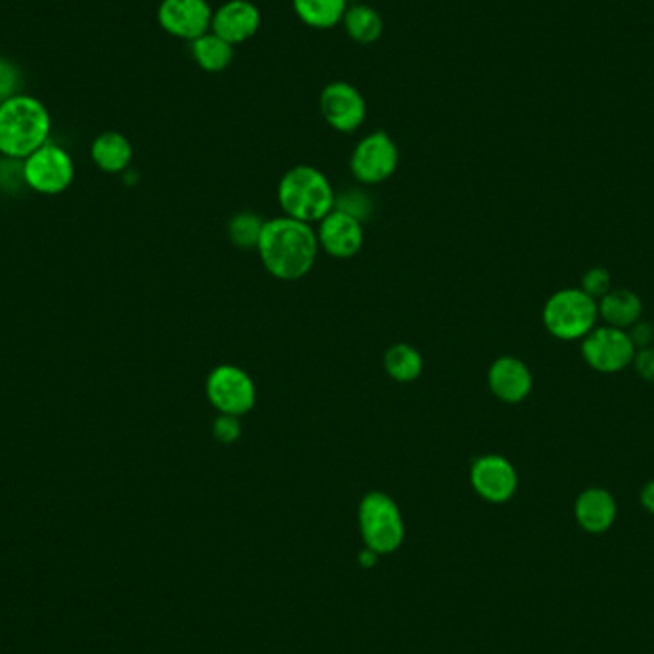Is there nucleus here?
Returning <instances> with one entry per match:
<instances>
[{
  "label": "nucleus",
  "instance_id": "obj_20",
  "mask_svg": "<svg viewBox=\"0 0 654 654\" xmlns=\"http://www.w3.org/2000/svg\"><path fill=\"white\" fill-rule=\"evenodd\" d=\"M296 18L312 29H331L343 21L349 0H291Z\"/></svg>",
  "mask_w": 654,
  "mask_h": 654
},
{
  "label": "nucleus",
  "instance_id": "obj_21",
  "mask_svg": "<svg viewBox=\"0 0 654 654\" xmlns=\"http://www.w3.org/2000/svg\"><path fill=\"white\" fill-rule=\"evenodd\" d=\"M344 31L351 37L352 41L359 44H373L381 39L383 34V18L378 10L368 4H354L346 8L343 21Z\"/></svg>",
  "mask_w": 654,
  "mask_h": 654
},
{
  "label": "nucleus",
  "instance_id": "obj_19",
  "mask_svg": "<svg viewBox=\"0 0 654 654\" xmlns=\"http://www.w3.org/2000/svg\"><path fill=\"white\" fill-rule=\"evenodd\" d=\"M234 49L235 47L213 31H207L190 42L193 62L207 73H222L224 69L230 68L234 62Z\"/></svg>",
  "mask_w": 654,
  "mask_h": 654
},
{
  "label": "nucleus",
  "instance_id": "obj_27",
  "mask_svg": "<svg viewBox=\"0 0 654 654\" xmlns=\"http://www.w3.org/2000/svg\"><path fill=\"white\" fill-rule=\"evenodd\" d=\"M632 365L643 381L654 385V344L645 346V349H637Z\"/></svg>",
  "mask_w": 654,
  "mask_h": 654
},
{
  "label": "nucleus",
  "instance_id": "obj_2",
  "mask_svg": "<svg viewBox=\"0 0 654 654\" xmlns=\"http://www.w3.org/2000/svg\"><path fill=\"white\" fill-rule=\"evenodd\" d=\"M52 119L39 98L16 94L0 103V153L28 159L49 142Z\"/></svg>",
  "mask_w": 654,
  "mask_h": 654
},
{
  "label": "nucleus",
  "instance_id": "obj_3",
  "mask_svg": "<svg viewBox=\"0 0 654 654\" xmlns=\"http://www.w3.org/2000/svg\"><path fill=\"white\" fill-rule=\"evenodd\" d=\"M278 200L285 214L295 221L314 224L335 209V192L324 172L296 165L283 174Z\"/></svg>",
  "mask_w": 654,
  "mask_h": 654
},
{
  "label": "nucleus",
  "instance_id": "obj_17",
  "mask_svg": "<svg viewBox=\"0 0 654 654\" xmlns=\"http://www.w3.org/2000/svg\"><path fill=\"white\" fill-rule=\"evenodd\" d=\"M597 306H600V320H603L605 325L618 328V330L627 331L643 318L641 296L626 288H616V290L613 288L605 296H601Z\"/></svg>",
  "mask_w": 654,
  "mask_h": 654
},
{
  "label": "nucleus",
  "instance_id": "obj_1",
  "mask_svg": "<svg viewBox=\"0 0 654 654\" xmlns=\"http://www.w3.org/2000/svg\"><path fill=\"white\" fill-rule=\"evenodd\" d=\"M318 249L320 243L312 224L290 217L266 222L256 245L264 269L283 282L309 274L316 262Z\"/></svg>",
  "mask_w": 654,
  "mask_h": 654
},
{
  "label": "nucleus",
  "instance_id": "obj_8",
  "mask_svg": "<svg viewBox=\"0 0 654 654\" xmlns=\"http://www.w3.org/2000/svg\"><path fill=\"white\" fill-rule=\"evenodd\" d=\"M205 391L209 402L224 415L241 417L255 406V383L238 365L214 368L207 378Z\"/></svg>",
  "mask_w": 654,
  "mask_h": 654
},
{
  "label": "nucleus",
  "instance_id": "obj_12",
  "mask_svg": "<svg viewBox=\"0 0 654 654\" xmlns=\"http://www.w3.org/2000/svg\"><path fill=\"white\" fill-rule=\"evenodd\" d=\"M158 21L165 33L192 42L211 31L213 8L207 0H161Z\"/></svg>",
  "mask_w": 654,
  "mask_h": 654
},
{
  "label": "nucleus",
  "instance_id": "obj_28",
  "mask_svg": "<svg viewBox=\"0 0 654 654\" xmlns=\"http://www.w3.org/2000/svg\"><path fill=\"white\" fill-rule=\"evenodd\" d=\"M627 335L634 341L635 349H645V346H651L654 343V325L641 318L640 322H635L627 330Z\"/></svg>",
  "mask_w": 654,
  "mask_h": 654
},
{
  "label": "nucleus",
  "instance_id": "obj_6",
  "mask_svg": "<svg viewBox=\"0 0 654 654\" xmlns=\"http://www.w3.org/2000/svg\"><path fill=\"white\" fill-rule=\"evenodd\" d=\"M580 352L585 364L597 373H620L634 362V341L626 330L611 325H595L582 341Z\"/></svg>",
  "mask_w": 654,
  "mask_h": 654
},
{
  "label": "nucleus",
  "instance_id": "obj_14",
  "mask_svg": "<svg viewBox=\"0 0 654 654\" xmlns=\"http://www.w3.org/2000/svg\"><path fill=\"white\" fill-rule=\"evenodd\" d=\"M574 521L585 534L601 536L613 529L618 519V503L611 490L590 486L582 490L574 500Z\"/></svg>",
  "mask_w": 654,
  "mask_h": 654
},
{
  "label": "nucleus",
  "instance_id": "obj_10",
  "mask_svg": "<svg viewBox=\"0 0 654 654\" xmlns=\"http://www.w3.org/2000/svg\"><path fill=\"white\" fill-rule=\"evenodd\" d=\"M320 111L325 123L339 132H354L365 121V100L354 84L333 81L320 92Z\"/></svg>",
  "mask_w": 654,
  "mask_h": 654
},
{
  "label": "nucleus",
  "instance_id": "obj_18",
  "mask_svg": "<svg viewBox=\"0 0 654 654\" xmlns=\"http://www.w3.org/2000/svg\"><path fill=\"white\" fill-rule=\"evenodd\" d=\"M90 155L100 171L115 174L131 165L132 145L121 132H102L90 145Z\"/></svg>",
  "mask_w": 654,
  "mask_h": 654
},
{
  "label": "nucleus",
  "instance_id": "obj_4",
  "mask_svg": "<svg viewBox=\"0 0 654 654\" xmlns=\"http://www.w3.org/2000/svg\"><path fill=\"white\" fill-rule=\"evenodd\" d=\"M542 322L551 338L566 343L582 341L600 322V306L580 288H565L545 301Z\"/></svg>",
  "mask_w": 654,
  "mask_h": 654
},
{
  "label": "nucleus",
  "instance_id": "obj_22",
  "mask_svg": "<svg viewBox=\"0 0 654 654\" xmlns=\"http://www.w3.org/2000/svg\"><path fill=\"white\" fill-rule=\"evenodd\" d=\"M385 370L400 383H410L423 372V359L420 351L410 344H393L385 354Z\"/></svg>",
  "mask_w": 654,
  "mask_h": 654
},
{
  "label": "nucleus",
  "instance_id": "obj_15",
  "mask_svg": "<svg viewBox=\"0 0 654 654\" xmlns=\"http://www.w3.org/2000/svg\"><path fill=\"white\" fill-rule=\"evenodd\" d=\"M318 243L324 248L331 256L338 259H351L356 255L364 243V230L362 222L352 214L333 209L318 222Z\"/></svg>",
  "mask_w": 654,
  "mask_h": 654
},
{
  "label": "nucleus",
  "instance_id": "obj_29",
  "mask_svg": "<svg viewBox=\"0 0 654 654\" xmlns=\"http://www.w3.org/2000/svg\"><path fill=\"white\" fill-rule=\"evenodd\" d=\"M640 503L643 510L647 511L648 515H654V479L645 482V486L640 492Z\"/></svg>",
  "mask_w": 654,
  "mask_h": 654
},
{
  "label": "nucleus",
  "instance_id": "obj_13",
  "mask_svg": "<svg viewBox=\"0 0 654 654\" xmlns=\"http://www.w3.org/2000/svg\"><path fill=\"white\" fill-rule=\"evenodd\" d=\"M261 26V10L251 0H227L221 8L213 10L211 31L238 47L253 39Z\"/></svg>",
  "mask_w": 654,
  "mask_h": 654
},
{
  "label": "nucleus",
  "instance_id": "obj_25",
  "mask_svg": "<svg viewBox=\"0 0 654 654\" xmlns=\"http://www.w3.org/2000/svg\"><path fill=\"white\" fill-rule=\"evenodd\" d=\"M21 73L14 62L0 58V103L20 94Z\"/></svg>",
  "mask_w": 654,
  "mask_h": 654
},
{
  "label": "nucleus",
  "instance_id": "obj_23",
  "mask_svg": "<svg viewBox=\"0 0 654 654\" xmlns=\"http://www.w3.org/2000/svg\"><path fill=\"white\" fill-rule=\"evenodd\" d=\"M266 222L255 213L235 214L228 224V235L234 245L241 249L256 248L261 240L262 228Z\"/></svg>",
  "mask_w": 654,
  "mask_h": 654
},
{
  "label": "nucleus",
  "instance_id": "obj_7",
  "mask_svg": "<svg viewBox=\"0 0 654 654\" xmlns=\"http://www.w3.org/2000/svg\"><path fill=\"white\" fill-rule=\"evenodd\" d=\"M21 177L34 192L58 195L71 187L76 179V165L63 148L47 142L28 159H23Z\"/></svg>",
  "mask_w": 654,
  "mask_h": 654
},
{
  "label": "nucleus",
  "instance_id": "obj_11",
  "mask_svg": "<svg viewBox=\"0 0 654 654\" xmlns=\"http://www.w3.org/2000/svg\"><path fill=\"white\" fill-rule=\"evenodd\" d=\"M471 486L484 502L507 503L519 490V473L503 455H482L471 465Z\"/></svg>",
  "mask_w": 654,
  "mask_h": 654
},
{
  "label": "nucleus",
  "instance_id": "obj_9",
  "mask_svg": "<svg viewBox=\"0 0 654 654\" xmlns=\"http://www.w3.org/2000/svg\"><path fill=\"white\" fill-rule=\"evenodd\" d=\"M399 145L385 131L370 132L351 155V171L364 184H379L393 177L399 167Z\"/></svg>",
  "mask_w": 654,
  "mask_h": 654
},
{
  "label": "nucleus",
  "instance_id": "obj_26",
  "mask_svg": "<svg viewBox=\"0 0 654 654\" xmlns=\"http://www.w3.org/2000/svg\"><path fill=\"white\" fill-rule=\"evenodd\" d=\"M213 434L217 441L224 442V444L238 441L241 434L240 417L221 413V415L214 420Z\"/></svg>",
  "mask_w": 654,
  "mask_h": 654
},
{
  "label": "nucleus",
  "instance_id": "obj_30",
  "mask_svg": "<svg viewBox=\"0 0 654 654\" xmlns=\"http://www.w3.org/2000/svg\"><path fill=\"white\" fill-rule=\"evenodd\" d=\"M378 553H373L372 550H368V547H365V550L362 551V553L359 555L360 565L365 566V569H370V566H373L375 563H378Z\"/></svg>",
  "mask_w": 654,
  "mask_h": 654
},
{
  "label": "nucleus",
  "instance_id": "obj_16",
  "mask_svg": "<svg viewBox=\"0 0 654 654\" xmlns=\"http://www.w3.org/2000/svg\"><path fill=\"white\" fill-rule=\"evenodd\" d=\"M489 386L492 394L505 404H521L534 389L531 368L516 356H500L489 370Z\"/></svg>",
  "mask_w": 654,
  "mask_h": 654
},
{
  "label": "nucleus",
  "instance_id": "obj_24",
  "mask_svg": "<svg viewBox=\"0 0 654 654\" xmlns=\"http://www.w3.org/2000/svg\"><path fill=\"white\" fill-rule=\"evenodd\" d=\"M580 290L595 301H600L601 296H605L608 291L613 290V274L605 266H593V269L585 270L582 282H580Z\"/></svg>",
  "mask_w": 654,
  "mask_h": 654
},
{
  "label": "nucleus",
  "instance_id": "obj_5",
  "mask_svg": "<svg viewBox=\"0 0 654 654\" xmlns=\"http://www.w3.org/2000/svg\"><path fill=\"white\" fill-rule=\"evenodd\" d=\"M360 534L365 547L373 553L391 555L400 550L406 537L404 516L399 503L385 492H370L359 505Z\"/></svg>",
  "mask_w": 654,
  "mask_h": 654
}]
</instances>
